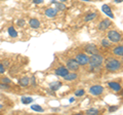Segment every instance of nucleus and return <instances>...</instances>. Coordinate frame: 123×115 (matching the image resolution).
Instances as JSON below:
<instances>
[{"instance_id": "nucleus-1", "label": "nucleus", "mask_w": 123, "mask_h": 115, "mask_svg": "<svg viewBox=\"0 0 123 115\" xmlns=\"http://www.w3.org/2000/svg\"><path fill=\"white\" fill-rule=\"evenodd\" d=\"M121 62L115 58H108L105 61V68L109 72H116L121 68Z\"/></svg>"}, {"instance_id": "nucleus-2", "label": "nucleus", "mask_w": 123, "mask_h": 115, "mask_svg": "<svg viewBox=\"0 0 123 115\" xmlns=\"http://www.w3.org/2000/svg\"><path fill=\"white\" fill-rule=\"evenodd\" d=\"M103 63H104V58L98 52L91 55V57H89V65L91 67V71L99 68L103 65Z\"/></svg>"}, {"instance_id": "nucleus-3", "label": "nucleus", "mask_w": 123, "mask_h": 115, "mask_svg": "<svg viewBox=\"0 0 123 115\" xmlns=\"http://www.w3.org/2000/svg\"><path fill=\"white\" fill-rule=\"evenodd\" d=\"M108 39L113 43H119L122 40V34L117 30H109L108 31Z\"/></svg>"}, {"instance_id": "nucleus-4", "label": "nucleus", "mask_w": 123, "mask_h": 115, "mask_svg": "<svg viewBox=\"0 0 123 115\" xmlns=\"http://www.w3.org/2000/svg\"><path fill=\"white\" fill-rule=\"evenodd\" d=\"M75 59L80 66H86L89 64V57L87 56V53H78V55H76Z\"/></svg>"}, {"instance_id": "nucleus-5", "label": "nucleus", "mask_w": 123, "mask_h": 115, "mask_svg": "<svg viewBox=\"0 0 123 115\" xmlns=\"http://www.w3.org/2000/svg\"><path fill=\"white\" fill-rule=\"evenodd\" d=\"M67 68L69 71H73V72H76V71H79V68H80V65L79 63L76 61V59H69L67 61Z\"/></svg>"}, {"instance_id": "nucleus-6", "label": "nucleus", "mask_w": 123, "mask_h": 115, "mask_svg": "<svg viewBox=\"0 0 123 115\" xmlns=\"http://www.w3.org/2000/svg\"><path fill=\"white\" fill-rule=\"evenodd\" d=\"M105 89H104V86L99 85V84H95V85H92L89 87V94L94 96V97H98V96H101Z\"/></svg>"}, {"instance_id": "nucleus-7", "label": "nucleus", "mask_w": 123, "mask_h": 115, "mask_svg": "<svg viewBox=\"0 0 123 115\" xmlns=\"http://www.w3.org/2000/svg\"><path fill=\"white\" fill-rule=\"evenodd\" d=\"M84 51L88 55H94V53H98V47L95 44H92V43H88L84 46Z\"/></svg>"}, {"instance_id": "nucleus-8", "label": "nucleus", "mask_w": 123, "mask_h": 115, "mask_svg": "<svg viewBox=\"0 0 123 115\" xmlns=\"http://www.w3.org/2000/svg\"><path fill=\"white\" fill-rule=\"evenodd\" d=\"M111 25H112V23H111V21L109 19H105V20L99 22V24L98 25V29L99 31H106Z\"/></svg>"}, {"instance_id": "nucleus-9", "label": "nucleus", "mask_w": 123, "mask_h": 115, "mask_svg": "<svg viewBox=\"0 0 123 115\" xmlns=\"http://www.w3.org/2000/svg\"><path fill=\"white\" fill-rule=\"evenodd\" d=\"M69 71L68 70V68L67 67H64V66H60V67H57L55 70V74L57 75V76H60V77H65L68 73H69Z\"/></svg>"}, {"instance_id": "nucleus-10", "label": "nucleus", "mask_w": 123, "mask_h": 115, "mask_svg": "<svg viewBox=\"0 0 123 115\" xmlns=\"http://www.w3.org/2000/svg\"><path fill=\"white\" fill-rule=\"evenodd\" d=\"M108 86H109L111 89H113L114 91H116V93L122 90V87L120 85V83H118L116 81H109L108 82Z\"/></svg>"}, {"instance_id": "nucleus-11", "label": "nucleus", "mask_w": 123, "mask_h": 115, "mask_svg": "<svg viewBox=\"0 0 123 115\" xmlns=\"http://www.w3.org/2000/svg\"><path fill=\"white\" fill-rule=\"evenodd\" d=\"M102 10H103L104 13H106V16H108V17L111 18V19H114V13H113L112 9H111V7L108 5V4H104L102 6Z\"/></svg>"}, {"instance_id": "nucleus-12", "label": "nucleus", "mask_w": 123, "mask_h": 115, "mask_svg": "<svg viewBox=\"0 0 123 115\" xmlns=\"http://www.w3.org/2000/svg\"><path fill=\"white\" fill-rule=\"evenodd\" d=\"M45 16L47 18H55L57 16V9L55 7H49L45 10Z\"/></svg>"}, {"instance_id": "nucleus-13", "label": "nucleus", "mask_w": 123, "mask_h": 115, "mask_svg": "<svg viewBox=\"0 0 123 115\" xmlns=\"http://www.w3.org/2000/svg\"><path fill=\"white\" fill-rule=\"evenodd\" d=\"M30 83H31V79L28 77V76H24V77L18 79V84H20L21 86H23V87L28 86Z\"/></svg>"}, {"instance_id": "nucleus-14", "label": "nucleus", "mask_w": 123, "mask_h": 115, "mask_svg": "<svg viewBox=\"0 0 123 115\" xmlns=\"http://www.w3.org/2000/svg\"><path fill=\"white\" fill-rule=\"evenodd\" d=\"M113 53L117 57H123V44L115 46L113 48Z\"/></svg>"}, {"instance_id": "nucleus-15", "label": "nucleus", "mask_w": 123, "mask_h": 115, "mask_svg": "<svg viewBox=\"0 0 123 115\" xmlns=\"http://www.w3.org/2000/svg\"><path fill=\"white\" fill-rule=\"evenodd\" d=\"M29 25L31 28L33 29H38L40 27V22L37 20V19H30L29 20Z\"/></svg>"}, {"instance_id": "nucleus-16", "label": "nucleus", "mask_w": 123, "mask_h": 115, "mask_svg": "<svg viewBox=\"0 0 123 115\" xmlns=\"http://www.w3.org/2000/svg\"><path fill=\"white\" fill-rule=\"evenodd\" d=\"M63 78L66 80V81H73V80H76L77 78H78V75H77L76 73H70V72H69V73Z\"/></svg>"}, {"instance_id": "nucleus-17", "label": "nucleus", "mask_w": 123, "mask_h": 115, "mask_svg": "<svg viewBox=\"0 0 123 115\" xmlns=\"http://www.w3.org/2000/svg\"><path fill=\"white\" fill-rule=\"evenodd\" d=\"M7 32H8V35H9L10 37H12V38L18 37V32H17V30H15L12 26L8 27V29H7Z\"/></svg>"}, {"instance_id": "nucleus-18", "label": "nucleus", "mask_w": 123, "mask_h": 115, "mask_svg": "<svg viewBox=\"0 0 123 115\" xmlns=\"http://www.w3.org/2000/svg\"><path fill=\"white\" fill-rule=\"evenodd\" d=\"M62 86V82L61 81H53L51 84H50V89L52 91H55L57 89H60V87Z\"/></svg>"}, {"instance_id": "nucleus-19", "label": "nucleus", "mask_w": 123, "mask_h": 115, "mask_svg": "<svg viewBox=\"0 0 123 115\" xmlns=\"http://www.w3.org/2000/svg\"><path fill=\"white\" fill-rule=\"evenodd\" d=\"M85 113L88 114V115H98V114L101 113V111H99L98 109H95V108H90V109L86 110Z\"/></svg>"}, {"instance_id": "nucleus-20", "label": "nucleus", "mask_w": 123, "mask_h": 115, "mask_svg": "<svg viewBox=\"0 0 123 115\" xmlns=\"http://www.w3.org/2000/svg\"><path fill=\"white\" fill-rule=\"evenodd\" d=\"M95 18H97V13H88L84 20H85V22H89V21L94 20Z\"/></svg>"}, {"instance_id": "nucleus-21", "label": "nucleus", "mask_w": 123, "mask_h": 115, "mask_svg": "<svg viewBox=\"0 0 123 115\" xmlns=\"http://www.w3.org/2000/svg\"><path fill=\"white\" fill-rule=\"evenodd\" d=\"M21 101H22L23 104L28 105V104H30V103H32V102H33V99H32V98H30V97H22Z\"/></svg>"}, {"instance_id": "nucleus-22", "label": "nucleus", "mask_w": 123, "mask_h": 115, "mask_svg": "<svg viewBox=\"0 0 123 115\" xmlns=\"http://www.w3.org/2000/svg\"><path fill=\"white\" fill-rule=\"evenodd\" d=\"M31 109L34 110V111H37V112H43L44 111V109L42 108L40 105H37V104H34V105L31 106Z\"/></svg>"}, {"instance_id": "nucleus-23", "label": "nucleus", "mask_w": 123, "mask_h": 115, "mask_svg": "<svg viewBox=\"0 0 123 115\" xmlns=\"http://www.w3.org/2000/svg\"><path fill=\"white\" fill-rule=\"evenodd\" d=\"M0 89H2V90H9V89H11V86L9 85L8 83L1 82V83H0Z\"/></svg>"}, {"instance_id": "nucleus-24", "label": "nucleus", "mask_w": 123, "mask_h": 115, "mask_svg": "<svg viewBox=\"0 0 123 115\" xmlns=\"http://www.w3.org/2000/svg\"><path fill=\"white\" fill-rule=\"evenodd\" d=\"M101 43L103 45V47H106V48H109L111 46V41L108 40V39H103L101 41Z\"/></svg>"}, {"instance_id": "nucleus-25", "label": "nucleus", "mask_w": 123, "mask_h": 115, "mask_svg": "<svg viewBox=\"0 0 123 115\" xmlns=\"http://www.w3.org/2000/svg\"><path fill=\"white\" fill-rule=\"evenodd\" d=\"M55 6L57 7V10H65L66 9V5L64 4L63 2H57V3H55Z\"/></svg>"}, {"instance_id": "nucleus-26", "label": "nucleus", "mask_w": 123, "mask_h": 115, "mask_svg": "<svg viewBox=\"0 0 123 115\" xmlns=\"http://www.w3.org/2000/svg\"><path fill=\"white\" fill-rule=\"evenodd\" d=\"M84 94H85V91H84V89H80L75 91L76 97H82V96H84Z\"/></svg>"}, {"instance_id": "nucleus-27", "label": "nucleus", "mask_w": 123, "mask_h": 115, "mask_svg": "<svg viewBox=\"0 0 123 115\" xmlns=\"http://www.w3.org/2000/svg\"><path fill=\"white\" fill-rule=\"evenodd\" d=\"M108 110H109V112H115V111L118 110V106H110L109 108H108Z\"/></svg>"}, {"instance_id": "nucleus-28", "label": "nucleus", "mask_w": 123, "mask_h": 115, "mask_svg": "<svg viewBox=\"0 0 123 115\" xmlns=\"http://www.w3.org/2000/svg\"><path fill=\"white\" fill-rule=\"evenodd\" d=\"M5 70H6V68L4 67L3 63H0V74H4L5 73Z\"/></svg>"}, {"instance_id": "nucleus-29", "label": "nucleus", "mask_w": 123, "mask_h": 115, "mask_svg": "<svg viewBox=\"0 0 123 115\" xmlns=\"http://www.w3.org/2000/svg\"><path fill=\"white\" fill-rule=\"evenodd\" d=\"M1 82H4V83H8V84H10V83H11V80H10L8 77H3V78L1 79Z\"/></svg>"}, {"instance_id": "nucleus-30", "label": "nucleus", "mask_w": 123, "mask_h": 115, "mask_svg": "<svg viewBox=\"0 0 123 115\" xmlns=\"http://www.w3.org/2000/svg\"><path fill=\"white\" fill-rule=\"evenodd\" d=\"M17 23H18V26H20V27H24L25 26V21L24 20H18Z\"/></svg>"}, {"instance_id": "nucleus-31", "label": "nucleus", "mask_w": 123, "mask_h": 115, "mask_svg": "<svg viewBox=\"0 0 123 115\" xmlns=\"http://www.w3.org/2000/svg\"><path fill=\"white\" fill-rule=\"evenodd\" d=\"M44 0H33V2L35 3V4H40V3H43Z\"/></svg>"}, {"instance_id": "nucleus-32", "label": "nucleus", "mask_w": 123, "mask_h": 115, "mask_svg": "<svg viewBox=\"0 0 123 115\" xmlns=\"http://www.w3.org/2000/svg\"><path fill=\"white\" fill-rule=\"evenodd\" d=\"M9 61H4V62H3V65H4V67L6 68V67H9Z\"/></svg>"}, {"instance_id": "nucleus-33", "label": "nucleus", "mask_w": 123, "mask_h": 115, "mask_svg": "<svg viewBox=\"0 0 123 115\" xmlns=\"http://www.w3.org/2000/svg\"><path fill=\"white\" fill-rule=\"evenodd\" d=\"M31 80H32V84H33V85H35V84H36V82H35V77L33 76V77L31 78Z\"/></svg>"}, {"instance_id": "nucleus-34", "label": "nucleus", "mask_w": 123, "mask_h": 115, "mask_svg": "<svg viewBox=\"0 0 123 115\" xmlns=\"http://www.w3.org/2000/svg\"><path fill=\"white\" fill-rule=\"evenodd\" d=\"M123 0H114V2L115 3H120V2H122Z\"/></svg>"}, {"instance_id": "nucleus-35", "label": "nucleus", "mask_w": 123, "mask_h": 115, "mask_svg": "<svg viewBox=\"0 0 123 115\" xmlns=\"http://www.w3.org/2000/svg\"><path fill=\"white\" fill-rule=\"evenodd\" d=\"M2 108H3V105H2V104H0V110H1Z\"/></svg>"}, {"instance_id": "nucleus-36", "label": "nucleus", "mask_w": 123, "mask_h": 115, "mask_svg": "<svg viewBox=\"0 0 123 115\" xmlns=\"http://www.w3.org/2000/svg\"><path fill=\"white\" fill-rule=\"evenodd\" d=\"M122 58V61H120V62H121V64H123V57H121Z\"/></svg>"}, {"instance_id": "nucleus-37", "label": "nucleus", "mask_w": 123, "mask_h": 115, "mask_svg": "<svg viewBox=\"0 0 123 115\" xmlns=\"http://www.w3.org/2000/svg\"><path fill=\"white\" fill-rule=\"evenodd\" d=\"M65 1H67V0H61V2H65Z\"/></svg>"}, {"instance_id": "nucleus-38", "label": "nucleus", "mask_w": 123, "mask_h": 115, "mask_svg": "<svg viewBox=\"0 0 123 115\" xmlns=\"http://www.w3.org/2000/svg\"><path fill=\"white\" fill-rule=\"evenodd\" d=\"M83 1H89V0H83Z\"/></svg>"}]
</instances>
